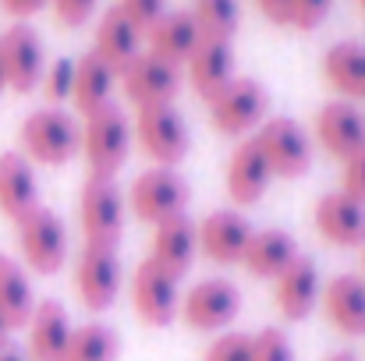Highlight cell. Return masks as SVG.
I'll return each instance as SVG.
<instances>
[{
    "label": "cell",
    "instance_id": "cell-1",
    "mask_svg": "<svg viewBox=\"0 0 365 361\" xmlns=\"http://www.w3.org/2000/svg\"><path fill=\"white\" fill-rule=\"evenodd\" d=\"M21 156L39 167H64L82 152V127L78 120L57 107L36 110L21 120Z\"/></svg>",
    "mask_w": 365,
    "mask_h": 361
},
{
    "label": "cell",
    "instance_id": "cell-2",
    "mask_svg": "<svg viewBox=\"0 0 365 361\" xmlns=\"http://www.w3.org/2000/svg\"><path fill=\"white\" fill-rule=\"evenodd\" d=\"M82 156L89 163V177L114 181L131 156V124L114 103L86 117L82 127Z\"/></svg>",
    "mask_w": 365,
    "mask_h": 361
},
{
    "label": "cell",
    "instance_id": "cell-3",
    "mask_svg": "<svg viewBox=\"0 0 365 361\" xmlns=\"http://www.w3.org/2000/svg\"><path fill=\"white\" fill-rule=\"evenodd\" d=\"M14 231H18L21 258L32 273L53 276V273L64 269V262H68V227L53 209L36 206L32 213H25L14 224Z\"/></svg>",
    "mask_w": 365,
    "mask_h": 361
},
{
    "label": "cell",
    "instance_id": "cell-4",
    "mask_svg": "<svg viewBox=\"0 0 365 361\" xmlns=\"http://www.w3.org/2000/svg\"><path fill=\"white\" fill-rule=\"evenodd\" d=\"M269 174L280 181H294L305 177L312 167V138L305 135V127L294 117H269L259 124V131L252 135Z\"/></svg>",
    "mask_w": 365,
    "mask_h": 361
},
{
    "label": "cell",
    "instance_id": "cell-5",
    "mask_svg": "<svg viewBox=\"0 0 365 361\" xmlns=\"http://www.w3.org/2000/svg\"><path fill=\"white\" fill-rule=\"evenodd\" d=\"M78 227H82L86 244L118 251L124 234V199L114 181L86 177L78 192Z\"/></svg>",
    "mask_w": 365,
    "mask_h": 361
},
{
    "label": "cell",
    "instance_id": "cell-6",
    "mask_svg": "<svg viewBox=\"0 0 365 361\" xmlns=\"http://www.w3.org/2000/svg\"><path fill=\"white\" fill-rule=\"evenodd\" d=\"M206 107H210V124L217 135L245 138L252 127L262 124L269 110V96L255 78H231L213 100H206Z\"/></svg>",
    "mask_w": 365,
    "mask_h": 361
},
{
    "label": "cell",
    "instance_id": "cell-7",
    "mask_svg": "<svg viewBox=\"0 0 365 361\" xmlns=\"http://www.w3.org/2000/svg\"><path fill=\"white\" fill-rule=\"evenodd\" d=\"M128 206L142 224L156 227V224H163L170 216H181L188 209V181L178 170L153 167V170H145L131 181Z\"/></svg>",
    "mask_w": 365,
    "mask_h": 361
},
{
    "label": "cell",
    "instance_id": "cell-8",
    "mask_svg": "<svg viewBox=\"0 0 365 361\" xmlns=\"http://www.w3.org/2000/svg\"><path fill=\"white\" fill-rule=\"evenodd\" d=\"M135 138H138V149L156 163V167H181L188 149H192V138H188V127L185 117L174 110V107H149V110H138L135 117Z\"/></svg>",
    "mask_w": 365,
    "mask_h": 361
},
{
    "label": "cell",
    "instance_id": "cell-9",
    "mask_svg": "<svg viewBox=\"0 0 365 361\" xmlns=\"http://www.w3.org/2000/svg\"><path fill=\"white\" fill-rule=\"evenodd\" d=\"M242 312V291L231 280H202L195 283L185 298L178 315L185 319L188 330L195 333H220L227 330Z\"/></svg>",
    "mask_w": 365,
    "mask_h": 361
},
{
    "label": "cell",
    "instance_id": "cell-10",
    "mask_svg": "<svg viewBox=\"0 0 365 361\" xmlns=\"http://www.w3.org/2000/svg\"><path fill=\"white\" fill-rule=\"evenodd\" d=\"M121 89L128 103H135V110H149V107H174L178 93H181V71L174 64H163L153 53H138L121 75Z\"/></svg>",
    "mask_w": 365,
    "mask_h": 361
},
{
    "label": "cell",
    "instance_id": "cell-11",
    "mask_svg": "<svg viewBox=\"0 0 365 361\" xmlns=\"http://www.w3.org/2000/svg\"><path fill=\"white\" fill-rule=\"evenodd\" d=\"M131 308L135 315L160 330V326H170L178 308H181V294H178V276H170L167 269H160L156 262H138L135 266V276H131Z\"/></svg>",
    "mask_w": 365,
    "mask_h": 361
},
{
    "label": "cell",
    "instance_id": "cell-12",
    "mask_svg": "<svg viewBox=\"0 0 365 361\" xmlns=\"http://www.w3.org/2000/svg\"><path fill=\"white\" fill-rule=\"evenodd\" d=\"M121 291V258L114 248L86 244L75 262V294L89 312H107Z\"/></svg>",
    "mask_w": 365,
    "mask_h": 361
},
{
    "label": "cell",
    "instance_id": "cell-13",
    "mask_svg": "<svg viewBox=\"0 0 365 361\" xmlns=\"http://www.w3.org/2000/svg\"><path fill=\"white\" fill-rule=\"evenodd\" d=\"M0 64H4V78H7V89L14 93H32L39 82H43V71H46V57H43V43L36 36V28L29 25H11L4 36H0Z\"/></svg>",
    "mask_w": 365,
    "mask_h": 361
},
{
    "label": "cell",
    "instance_id": "cell-14",
    "mask_svg": "<svg viewBox=\"0 0 365 361\" xmlns=\"http://www.w3.org/2000/svg\"><path fill=\"white\" fill-rule=\"evenodd\" d=\"M319 269L309 255H298L277 280H273V305L287 323H305L319 305Z\"/></svg>",
    "mask_w": 365,
    "mask_h": 361
},
{
    "label": "cell",
    "instance_id": "cell-15",
    "mask_svg": "<svg viewBox=\"0 0 365 361\" xmlns=\"http://www.w3.org/2000/svg\"><path fill=\"white\" fill-rule=\"evenodd\" d=\"M312 224L327 244H337V248L365 244V206L344 192H327L312 209Z\"/></svg>",
    "mask_w": 365,
    "mask_h": 361
},
{
    "label": "cell",
    "instance_id": "cell-16",
    "mask_svg": "<svg viewBox=\"0 0 365 361\" xmlns=\"http://www.w3.org/2000/svg\"><path fill=\"white\" fill-rule=\"evenodd\" d=\"M316 142L323 145L327 156L334 159H348L365 145V114L348 103V100H334L327 107H319L316 114Z\"/></svg>",
    "mask_w": 365,
    "mask_h": 361
},
{
    "label": "cell",
    "instance_id": "cell-17",
    "mask_svg": "<svg viewBox=\"0 0 365 361\" xmlns=\"http://www.w3.org/2000/svg\"><path fill=\"white\" fill-rule=\"evenodd\" d=\"M199 255V227L192 224L188 213L170 216L163 224L153 227V241H149V262H156L160 269H167L170 276H185L192 269Z\"/></svg>",
    "mask_w": 365,
    "mask_h": 361
},
{
    "label": "cell",
    "instance_id": "cell-18",
    "mask_svg": "<svg viewBox=\"0 0 365 361\" xmlns=\"http://www.w3.org/2000/svg\"><path fill=\"white\" fill-rule=\"evenodd\" d=\"M199 227V251L213 266H235L242 262L245 248L252 241V227L238 209H213Z\"/></svg>",
    "mask_w": 365,
    "mask_h": 361
},
{
    "label": "cell",
    "instance_id": "cell-19",
    "mask_svg": "<svg viewBox=\"0 0 365 361\" xmlns=\"http://www.w3.org/2000/svg\"><path fill=\"white\" fill-rule=\"evenodd\" d=\"M319 305L327 312V323L337 333H344V337H365V280L362 276H351V273L334 276L323 287Z\"/></svg>",
    "mask_w": 365,
    "mask_h": 361
},
{
    "label": "cell",
    "instance_id": "cell-20",
    "mask_svg": "<svg viewBox=\"0 0 365 361\" xmlns=\"http://www.w3.org/2000/svg\"><path fill=\"white\" fill-rule=\"evenodd\" d=\"M142 43H145V36L124 18L121 7H107L103 18H100V25H96V36H93V53L114 75H121L124 68L142 53Z\"/></svg>",
    "mask_w": 365,
    "mask_h": 361
},
{
    "label": "cell",
    "instance_id": "cell-21",
    "mask_svg": "<svg viewBox=\"0 0 365 361\" xmlns=\"http://www.w3.org/2000/svg\"><path fill=\"white\" fill-rule=\"evenodd\" d=\"M199 39H202V32H199L192 11H167V14L145 32V53L160 57L163 64L181 68V64L192 57V50L199 46Z\"/></svg>",
    "mask_w": 365,
    "mask_h": 361
},
{
    "label": "cell",
    "instance_id": "cell-22",
    "mask_svg": "<svg viewBox=\"0 0 365 361\" xmlns=\"http://www.w3.org/2000/svg\"><path fill=\"white\" fill-rule=\"evenodd\" d=\"M269 181H273V174H269L255 138H242L235 145L231 159H227V195H231V202L235 206H255L266 195Z\"/></svg>",
    "mask_w": 365,
    "mask_h": 361
},
{
    "label": "cell",
    "instance_id": "cell-23",
    "mask_svg": "<svg viewBox=\"0 0 365 361\" xmlns=\"http://www.w3.org/2000/svg\"><path fill=\"white\" fill-rule=\"evenodd\" d=\"M71 319L61 301H39L29 319V358L32 361H64L71 344Z\"/></svg>",
    "mask_w": 365,
    "mask_h": 361
},
{
    "label": "cell",
    "instance_id": "cell-24",
    "mask_svg": "<svg viewBox=\"0 0 365 361\" xmlns=\"http://www.w3.org/2000/svg\"><path fill=\"white\" fill-rule=\"evenodd\" d=\"M39 206V181L21 152H0V213L18 224Z\"/></svg>",
    "mask_w": 365,
    "mask_h": 361
},
{
    "label": "cell",
    "instance_id": "cell-25",
    "mask_svg": "<svg viewBox=\"0 0 365 361\" xmlns=\"http://www.w3.org/2000/svg\"><path fill=\"white\" fill-rule=\"evenodd\" d=\"M188 68V82L202 100H213L231 78H235V53L231 43L220 39H199V46L192 50V57L185 61Z\"/></svg>",
    "mask_w": 365,
    "mask_h": 361
},
{
    "label": "cell",
    "instance_id": "cell-26",
    "mask_svg": "<svg viewBox=\"0 0 365 361\" xmlns=\"http://www.w3.org/2000/svg\"><path fill=\"white\" fill-rule=\"evenodd\" d=\"M294 258H298V241L287 231H252L242 266L255 280H277Z\"/></svg>",
    "mask_w": 365,
    "mask_h": 361
},
{
    "label": "cell",
    "instance_id": "cell-27",
    "mask_svg": "<svg viewBox=\"0 0 365 361\" xmlns=\"http://www.w3.org/2000/svg\"><path fill=\"white\" fill-rule=\"evenodd\" d=\"M118 85V75L89 50L86 57L75 61V85H71V103L82 117H93L110 103V93Z\"/></svg>",
    "mask_w": 365,
    "mask_h": 361
},
{
    "label": "cell",
    "instance_id": "cell-28",
    "mask_svg": "<svg viewBox=\"0 0 365 361\" xmlns=\"http://www.w3.org/2000/svg\"><path fill=\"white\" fill-rule=\"evenodd\" d=\"M323 78L348 103L351 100H365V46H359V43L330 46L323 53Z\"/></svg>",
    "mask_w": 365,
    "mask_h": 361
},
{
    "label": "cell",
    "instance_id": "cell-29",
    "mask_svg": "<svg viewBox=\"0 0 365 361\" xmlns=\"http://www.w3.org/2000/svg\"><path fill=\"white\" fill-rule=\"evenodd\" d=\"M32 312H36V298L21 262L0 255V319L7 323V330H21L29 326Z\"/></svg>",
    "mask_w": 365,
    "mask_h": 361
},
{
    "label": "cell",
    "instance_id": "cell-30",
    "mask_svg": "<svg viewBox=\"0 0 365 361\" xmlns=\"http://www.w3.org/2000/svg\"><path fill=\"white\" fill-rule=\"evenodd\" d=\"M121 340L110 326L103 323H86L78 330H71V344L64 361H118Z\"/></svg>",
    "mask_w": 365,
    "mask_h": 361
},
{
    "label": "cell",
    "instance_id": "cell-31",
    "mask_svg": "<svg viewBox=\"0 0 365 361\" xmlns=\"http://www.w3.org/2000/svg\"><path fill=\"white\" fill-rule=\"evenodd\" d=\"M202 39H220V43H231V36L238 32V21H242V11H238V0H195V11H192Z\"/></svg>",
    "mask_w": 365,
    "mask_h": 361
},
{
    "label": "cell",
    "instance_id": "cell-32",
    "mask_svg": "<svg viewBox=\"0 0 365 361\" xmlns=\"http://www.w3.org/2000/svg\"><path fill=\"white\" fill-rule=\"evenodd\" d=\"M252 361H294V347L284 330L266 326L252 337Z\"/></svg>",
    "mask_w": 365,
    "mask_h": 361
},
{
    "label": "cell",
    "instance_id": "cell-33",
    "mask_svg": "<svg viewBox=\"0 0 365 361\" xmlns=\"http://www.w3.org/2000/svg\"><path fill=\"white\" fill-rule=\"evenodd\" d=\"M43 93H46V100L50 103H64V100H71V85H75V61H68V57H61V61H53L46 71H43Z\"/></svg>",
    "mask_w": 365,
    "mask_h": 361
},
{
    "label": "cell",
    "instance_id": "cell-34",
    "mask_svg": "<svg viewBox=\"0 0 365 361\" xmlns=\"http://www.w3.org/2000/svg\"><path fill=\"white\" fill-rule=\"evenodd\" d=\"M202 361H252V337H245V333H224V337H217L206 347Z\"/></svg>",
    "mask_w": 365,
    "mask_h": 361
},
{
    "label": "cell",
    "instance_id": "cell-35",
    "mask_svg": "<svg viewBox=\"0 0 365 361\" xmlns=\"http://www.w3.org/2000/svg\"><path fill=\"white\" fill-rule=\"evenodd\" d=\"M163 4H167V0H121L118 7L124 11V18H128V21L145 36V32H149V28L167 14V7H163Z\"/></svg>",
    "mask_w": 365,
    "mask_h": 361
},
{
    "label": "cell",
    "instance_id": "cell-36",
    "mask_svg": "<svg viewBox=\"0 0 365 361\" xmlns=\"http://www.w3.org/2000/svg\"><path fill=\"white\" fill-rule=\"evenodd\" d=\"M334 0H291V25L298 32H312L327 21Z\"/></svg>",
    "mask_w": 365,
    "mask_h": 361
},
{
    "label": "cell",
    "instance_id": "cell-37",
    "mask_svg": "<svg viewBox=\"0 0 365 361\" xmlns=\"http://www.w3.org/2000/svg\"><path fill=\"white\" fill-rule=\"evenodd\" d=\"M50 4H53V18L61 28H78L96 11V0H50Z\"/></svg>",
    "mask_w": 365,
    "mask_h": 361
},
{
    "label": "cell",
    "instance_id": "cell-38",
    "mask_svg": "<svg viewBox=\"0 0 365 361\" xmlns=\"http://www.w3.org/2000/svg\"><path fill=\"white\" fill-rule=\"evenodd\" d=\"M341 192L365 206V145L355 156L344 159V184H341Z\"/></svg>",
    "mask_w": 365,
    "mask_h": 361
},
{
    "label": "cell",
    "instance_id": "cell-39",
    "mask_svg": "<svg viewBox=\"0 0 365 361\" xmlns=\"http://www.w3.org/2000/svg\"><path fill=\"white\" fill-rule=\"evenodd\" d=\"M269 25H291V0H255Z\"/></svg>",
    "mask_w": 365,
    "mask_h": 361
},
{
    "label": "cell",
    "instance_id": "cell-40",
    "mask_svg": "<svg viewBox=\"0 0 365 361\" xmlns=\"http://www.w3.org/2000/svg\"><path fill=\"white\" fill-rule=\"evenodd\" d=\"M0 4H4V11L14 14V18H32V14L43 11L50 0H0Z\"/></svg>",
    "mask_w": 365,
    "mask_h": 361
},
{
    "label": "cell",
    "instance_id": "cell-41",
    "mask_svg": "<svg viewBox=\"0 0 365 361\" xmlns=\"http://www.w3.org/2000/svg\"><path fill=\"white\" fill-rule=\"evenodd\" d=\"M0 361H32V358H29V351H21V347L7 337V340H0Z\"/></svg>",
    "mask_w": 365,
    "mask_h": 361
},
{
    "label": "cell",
    "instance_id": "cell-42",
    "mask_svg": "<svg viewBox=\"0 0 365 361\" xmlns=\"http://www.w3.org/2000/svg\"><path fill=\"white\" fill-rule=\"evenodd\" d=\"M327 361H359V358H355L351 351H337V355H330Z\"/></svg>",
    "mask_w": 365,
    "mask_h": 361
},
{
    "label": "cell",
    "instance_id": "cell-43",
    "mask_svg": "<svg viewBox=\"0 0 365 361\" xmlns=\"http://www.w3.org/2000/svg\"><path fill=\"white\" fill-rule=\"evenodd\" d=\"M7 333H11V330H7V323L0 319V340H7Z\"/></svg>",
    "mask_w": 365,
    "mask_h": 361
},
{
    "label": "cell",
    "instance_id": "cell-44",
    "mask_svg": "<svg viewBox=\"0 0 365 361\" xmlns=\"http://www.w3.org/2000/svg\"><path fill=\"white\" fill-rule=\"evenodd\" d=\"M4 89H7V78H4V64H0V96H4Z\"/></svg>",
    "mask_w": 365,
    "mask_h": 361
},
{
    "label": "cell",
    "instance_id": "cell-45",
    "mask_svg": "<svg viewBox=\"0 0 365 361\" xmlns=\"http://www.w3.org/2000/svg\"><path fill=\"white\" fill-rule=\"evenodd\" d=\"M362 280H365V244H362Z\"/></svg>",
    "mask_w": 365,
    "mask_h": 361
},
{
    "label": "cell",
    "instance_id": "cell-46",
    "mask_svg": "<svg viewBox=\"0 0 365 361\" xmlns=\"http://www.w3.org/2000/svg\"><path fill=\"white\" fill-rule=\"evenodd\" d=\"M355 4H359V11H362V14H365V0H355Z\"/></svg>",
    "mask_w": 365,
    "mask_h": 361
}]
</instances>
